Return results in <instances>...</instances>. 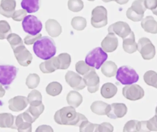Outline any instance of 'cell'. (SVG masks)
<instances>
[{"label":"cell","mask_w":157,"mask_h":132,"mask_svg":"<svg viewBox=\"0 0 157 132\" xmlns=\"http://www.w3.org/2000/svg\"><path fill=\"white\" fill-rule=\"evenodd\" d=\"M33 51L37 57L44 60L52 58L57 51L54 40L48 36L41 37L34 43Z\"/></svg>","instance_id":"2"},{"label":"cell","mask_w":157,"mask_h":132,"mask_svg":"<svg viewBox=\"0 0 157 132\" xmlns=\"http://www.w3.org/2000/svg\"><path fill=\"white\" fill-rule=\"evenodd\" d=\"M46 31L52 37H57L61 34L62 28L59 23L53 19L47 20L45 24Z\"/></svg>","instance_id":"18"},{"label":"cell","mask_w":157,"mask_h":132,"mask_svg":"<svg viewBox=\"0 0 157 132\" xmlns=\"http://www.w3.org/2000/svg\"><path fill=\"white\" fill-rule=\"evenodd\" d=\"M91 68L92 67H90L83 61H79L75 65L76 71L78 74L82 75H85L91 70Z\"/></svg>","instance_id":"42"},{"label":"cell","mask_w":157,"mask_h":132,"mask_svg":"<svg viewBox=\"0 0 157 132\" xmlns=\"http://www.w3.org/2000/svg\"><path fill=\"white\" fill-rule=\"evenodd\" d=\"M144 5L146 9L154 10L157 6V0H145Z\"/></svg>","instance_id":"48"},{"label":"cell","mask_w":157,"mask_h":132,"mask_svg":"<svg viewBox=\"0 0 157 132\" xmlns=\"http://www.w3.org/2000/svg\"><path fill=\"white\" fill-rule=\"evenodd\" d=\"M131 7L136 13L140 15H144L147 9L144 0H136L132 3Z\"/></svg>","instance_id":"40"},{"label":"cell","mask_w":157,"mask_h":132,"mask_svg":"<svg viewBox=\"0 0 157 132\" xmlns=\"http://www.w3.org/2000/svg\"><path fill=\"white\" fill-rule=\"evenodd\" d=\"M40 69L44 74H50L59 69L56 57L47 60L40 63Z\"/></svg>","instance_id":"22"},{"label":"cell","mask_w":157,"mask_h":132,"mask_svg":"<svg viewBox=\"0 0 157 132\" xmlns=\"http://www.w3.org/2000/svg\"><path fill=\"white\" fill-rule=\"evenodd\" d=\"M118 67L116 64L112 61L106 62L101 68V72L103 75L108 77L114 76L117 73Z\"/></svg>","instance_id":"27"},{"label":"cell","mask_w":157,"mask_h":132,"mask_svg":"<svg viewBox=\"0 0 157 132\" xmlns=\"http://www.w3.org/2000/svg\"><path fill=\"white\" fill-rule=\"evenodd\" d=\"M17 68L13 65H0V84L7 86L16 77Z\"/></svg>","instance_id":"8"},{"label":"cell","mask_w":157,"mask_h":132,"mask_svg":"<svg viewBox=\"0 0 157 132\" xmlns=\"http://www.w3.org/2000/svg\"><path fill=\"white\" fill-rule=\"evenodd\" d=\"M69 10L73 12H80L84 7V3L82 0H69L68 3Z\"/></svg>","instance_id":"41"},{"label":"cell","mask_w":157,"mask_h":132,"mask_svg":"<svg viewBox=\"0 0 157 132\" xmlns=\"http://www.w3.org/2000/svg\"><path fill=\"white\" fill-rule=\"evenodd\" d=\"M155 113H156V114H157V106L156 108Z\"/></svg>","instance_id":"54"},{"label":"cell","mask_w":157,"mask_h":132,"mask_svg":"<svg viewBox=\"0 0 157 132\" xmlns=\"http://www.w3.org/2000/svg\"><path fill=\"white\" fill-rule=\"evenodd\" d=\"M36 132H53V130L50 126L43 125L39 126L36 130Z\"/></svg>","instance_id":"49"},{"label":"cell","mask_w":157,"mask_h":132,"mask_svg":"<svg viewBox=\"0 0 157 132\" xmlns=\"http://www.w3.org/2000/svg\"><path fill=\"white\" fill-rule=\"evenodd\" d=\"M9 109L15 112L24 110L28 105L27 98L23 96H17L8 101Z\"/></svg>","instance_id":"15"},{"label":"cell","mask_w":157,"mask_h":132,"mask_svg":"<svg viewBox=\"0 0 157 132\" xmlns=\"http://www.w3.org/2000/svg\"><path fill=\"white\" fill-rule=\"evenodd\" d=\"M16 128L18 132H31L32 131V123L27 121L22 116V114H19L16 117Z\"/></svg>","instance_id":"23"},{"label":"cell","mask_w":157,"mask_h":132,"mask_svg":"<svg viewBox=\"0 0 157 132\" xmlns=\"http://www.w3.org/2000/svg\"><path fill=\"white\" fill-rule=\"evenodd\" d=\"M144 81L147 85L157 89V73L153 70H149L145 73Z\"/></svg>","instance_id":"33"},{"label":"cell","mask_w":157,"mask_h":132,"mask_svg":"<svg viewBox=\"0 0 157 132\" xmlns=\"http://www.w3.org/2000/svg\"><path fill=\"white\" fill-rule=\"evenodd\" d=\"M27 99L30 106H37L42 104V95L38 90H32L29 94Z\"/></svg>","instance_id":"31"},{"label":"cell","mask_w":157,"mask_h":132,"mask_svg":"<svg viewBox=\"0 0 157 132\" xmlns=\"http://www.w3.org/2000/svg\"><path fill=\"white\" fill-rule=\"evenodd\" d=\"M108 31L124 39L129 36L132 31L130 26L126 22L119 21L111 25L108 28Z\"/></svg>","instance_id":"13"},{"label":"cell","mask_w":157,"mask_h":132,"mask_svg":"<svg viewBox=\"0 0 157 132\" xmlns=\"http://www.w3.org/2000/svg\"><path fill=\"white\" fill-rule=\"evenodd\" d=\"M89 1H91V2H93V1H95V0H88Z\"/></svg>","instance_id":"55"},{"label":"cell","mask_w":157,"mask_h":132,"mask_svg":"<svg viewBox=\"0 0 157 132\" xmlns=\"http://www.w3.org/2000/svg\"><path fill=\"white\" fill-rule=\"evenodd\" d=\"M123 39V48L125 52L129 54H132L137 50V44L135 40L134 33L132 31L129 36Z\"/></svg>","instance_id":"19"},{"label":"cell","mask_w":157,"mask_h":132,"mask_svg":"<svg viewBox=\"0 0 157 132\" xmlns=\"http://www.w3.org/2000/svg\"><path fill=\"white\" fill-rule=\"evenodd\" d=\"M116 79L123 85H130L136 83L139 76L132 67L123 66L117 70Z\"/></svg>","instance_id":"3"},{"label":"cell","mask_w":157,"mask_h":132,"mask_svg":"<svg viewBox=\"0 0 157 132\" xmlns=\"http://www.w3.org/2000/svg\"><path fill=\"white\" fill-rule=\"evenodd\" d=\"M59 69L66 70L69 68L71 62V58L70 54L67 53H61L56 57Z\"/></svg>","instance_id":"29"},{"label":"cell","mask_w":157,"mask_h":132,"mask_svg":"<svg viewBox=\"0 0 157 132\" xmlns=\"http://www.w3.org/2000/svg\"><path fill=\"white\" fill-rule=\"evenodd\" d=\"M72 26L75 30L82 31L86 26L87 22L86 18L82 17H75L71 21Z\"/></svg>","instance_id":"35"},{"label":"cell","mask_w":157,"mask_h":132,"mask_svg":"<svg viewBox=\"0 0 157 132\" xmlns=\"http://www.w3.org/2000/svg\"><path fill=\"white\" fill-rule=\"evenodd\" d=\"M98 124H94L89 122L88 120L83 122L79 126L80 132H97Z\"/></svg>","instance_id":"39"},{"label":"cell","mask_w":157,"mask_h":132,"mask_svg":"<svg viewBox=\"0 0 157 132\" xmlns=\"http://www.w3.org/2000/svg\"><path fill=\"white\" fill-rule=\"evenodd\" d=\"M16 116L11 113H3L0 114V128H11L16 129L15 126Z\"/></svg>","instance_id":"21"},{"label":"cell","mask_w":157,"mask_h":132,"mask_svg":"<svg viewBox=\"0 0 157 132\" xmlns=\"http://www.w3.org/2000/svg\"><path fill=\"white\" fill-rule=\"evenodd\" d=\"M27 15V12L24 9H19L15 11L12 15L13 20L15 21H21L24 19Z\"/></svg>","instance_id":"44"},{"label":"cell","mask_w":157,"mask_h":132,"mask_svg":"<svg viewBox=\"0 0 157 132\" xmlns=\"http://www.w3.org/2000/svg\"><path fill=\"white\" fill-rule=\"evenodd\" d=\"M91 25L96 28H101L108 24L107 9L102 6H96L92 11Z\"/></svg>","instance_id":"6"},{"label":"cell","mask_w":157,"mask_h":132,"mask_svg":"<svg viewBox=\"0 0 157 132\" xmlns=\"http://www.w3.org/2000/svg\"><path fill=\"white\" fill-rule=\"evenodd\" d=\"M118 43V39L115 34L109 33L101 42V47L106 52H113L117 49Z\"/></svg>","instance_id":"16"},{"label":"cell","mask_w":157,"mask_h":132,"mask_svg":"<svg viewBox=\"0 0 157 132\" xmlns=\"http://www.w3.org/2000/svg\"><path fill=\"white\" fill-rule=\"evenodd\" d=\"M87 119L83 114L77 112L75 108L66 107L58 110L54 115L55 122L60 125L79 127Z\"/></svg>","instance_id":"1"},{"label":"cell","mask_w":157,"mask_h":132,"mask_svg":"<svg viewBox=\"0 0 157 132\" xmlns=\"http://www.w3.org/2000/svg\"><path fill=\"white\" fill-rule=\"evenodd\" d=\"M113 131V127L109 123H103L98 124L97 132H112Z\"/></svg>","instance_id":"45"},{"label":"cell","mask_w":157,"mask_h":132,"mask_svg":"<svg viewBox=\"0 0 157 132\" xmlns=\"http://www.w3.org/2000/svg\"><path fill=\"white\" fill-rule=\"evenodd\" d=\"M40 77L36 74H30L26 80V85L29 89L36 88L39 85Z\"/></svg>","instance_id":"36"},{"label":"cell","mask_w":157,"mask_h":132,"mask_svg":"<svg viewBox=\"0 0 157 132\" xmlns=\"http://www.w3.org/2000/svg\"><path fill=\"white\" fill-rule=\"evenodd\" d=\"M123 132H141V121L135 120L129 121L125 123Z\"/></svg>","instance_id":"34"},{"label":"cell","mask_w":157,"mask_h":132,"mask_svg":"<svg viewBox=\"0 0 157 132\" xmlns=\"http://www.w3.org/2000/svg\"><path fill=\"white\" fill-rule=\"evenodd\" d=\"M42 35L41 34H38L36 36L28 35L24 39L25 44L27 45H31L34 44L41 37Z\"/></svg>","instance_id":"47"},{"label":"cell","mask_w":157,"mask_h":132,"mask_svg":"<svg viewBox=\"0 0 157 132\" xmlns=\"http://www.w3.org/2000/svg\"><path fill=\"white\" fill-rule=\"evenodd\" d=\"M129 0H115V2L118 4H119L120 5H124L125 4L127 3Z\"/></svg>","instance_id":"51"},{"label":"cell","mask_w":157,"mask_h":132,"mask_svg":"<svg viewBox=\"0 0 157 132\" xmlns=\"http://www.w3.org/2000/svg\"><path fill=\"white\" fill-rule=\"evenodd\" d=\"M118 91L117 87L111 83L104 84L101 89V94L104 98L109 99L115 96Z\"/></svg>","instance_id":"24"},{"label":"cell","mask_w":157,"mask_h":132,"mask_svg":"<svg viewBox=\"0 0 157 132\" xmlns=\"http://www.w3.org/2000/svg\"><path fill=\"white\" fill-rule=\"evenodd\" d=\"M11 27L7 21L5 20L0 21V40L7 38L9 34H11Z\"/></svg>","instance_id":"38"},{"label":"cell","mask_w":157,"mask_h":132,"mask_svg":"<svg viewBox=\"0 0 157 132\" xmlns=\"http://www.w3.org/2000/svg\"><path fill=\"white\" fill-rule=\"evenodd\" d=\"M127 112V107L123 103H115L109 105L107 115L110 119H116L124 117Z\"/></svg>","instance_id":"14"},{"label":"cell","mask_w":157,"mask_h":132,"mask_svg":"<svg viewBox=\"0 0 157 132\" xmlns=\"http://www.w3.org/2000/svg\"><path fill=\"white\" fill-rule=\"evenodd\" d=\"M137 50L141 53L143 59L147 60L152 59L155 56V46L147 38L143 37L138 40Z\"/></svg>","instance_id":"7"},{"label":"cell","mask_w":157,"mask_h":132,"mask_svg":"<svg viewBox=\"0 0 157 132\" xmlns=\"http://www.w3.org/2000/svg\"><path fill=\"white\" fill-rule=\"evenodd\" d=\"M152 12H153V13L155 15L157 16V6L155 8L154 10H152Z\"/></svg>","instance_id":"52"},{"label":"cell","mask_w":157,"mask_h":132,"mask_svg":"<svg viewBox=\"0 0 157 132\" xmlns=\"http://www.w3.org/2000/svg\"><path fill=\"white\" fill-rule=\"evenodd\" d=\"M104 2H112V1H114L115 0H102Z\"/></svg>","instance_id":"53"},{"label":"cell","mask_w":157,"mask_h":132,"mask_svg":"<svg viewBox=\"0 0 157 132\" xmlns=\"http://www.w3.org/2000/svg\"><path fill=\"white\" fill-rule=\"evenodd\" d=\"M6 39L13 50L19 46L24 45L22 38L17 34L15 33H11L9 34Z\"/></svg>","instance_id":"37"},{"label":"cell","mask_w":157,"mask_h":132,"mask_svg":"<svg viewBox=\"0 0 157 132\" xmlns=\"http://www.w3.org/2000/svg\"><path fill=\"white\" fill-rule=\"evenodd\" d=\"M84 82L87 86V89L90 93H94L98 91L99 88L100 78L94 68L84 75Z\"/></svg>","instance_id":"11"},{"label":"cell","mask_w":157,"mask_h":132,"mask_svg":"<svg viewBox=\"0 0 157 132\" xmlns=\"http://www.w3.org/2000/svg\"><path fill=\"white\" fill-rule=\"evenodd\" d=\"M5 90L2 86V85H0V98L3 97L5 94Z\"/></svg>","instance_id":"50"},{"label":"cell","mask_w":157,"mask_h":132,"mask_svg":"<svg viewBox=\"0 0 157 132\" xmlns=\"http://www.w3.org/2000/svg\"><path fill=\"white\" fill-rule=\"evenodd\" d=\"M66 100L69 105L75 108L78 107L82 103L83 97L78 92L71 91L68 93Z\"/></svg>","instance_id":"26"},{"label":"cell","mask_w":157,"mask_h":132,"mask_svg":"<svg viewBox=\"0 0 157 132\" xmlns=\"http://www.w3.org/2000/svg\"><path fill=\"white\" fill-rule=\"evenodd\" d=\"M147 127L150 131H157V115L147 121Z\"/></svg>","instance_id":"46"},{"label":"cell","mask_w":157,"mask_h":132,"mask_svg":"<svg viewBox=\"0 0 157 132\" xmlns=\"http://www.w3.org/2000/svg\"><path fill=\"white\" fill-rule=\"evenodd\" d=\"M108 58L107 53L101 48H95L86 56L85 62L90 67L99 69Z\"/></svg>","instance_id":"4"},{"label":"cell","mask_w":157,"mask_h":132,"mask_svg":"<svg viewBox=\"0 0 157 132\" xmlns=\"http://www.w3.org/2000/svg\"><path fill=\"white\" fill-rule=\"evenodd\" d=\"M122 94L126 99L136 101L143 98L145 93L144 89L140 85L132 84L123 88Z\"/></svg>","instance_id":"9"},{"label":"cell","mask_w":157,"mask_h":132,"mask_svg":"<svg viewBox=\"0 0 157 132\" xmlns=\"http://www.w3.org/2000/svg\"><path fill=\"white\" fill-rule=\"evenodd\" d=\"M44 109L45 107L43 104H41L37 106H30L25 111L32 119L33 122H35L36 120L43 113Z\"/></svg>","instance_id":"30"},{"label":"cell","mask_w":157,"mask_h":132,"mask_svg":"<svg viewBox=\"0 0 157 132\" xmlns=\"http://www.w3.org/2000/svg\"><path fill=\"white\" fill-rule=\"evenodd\" d=\"M22 27L26 33L32 36H36L42 30V24L36 17L29 15L23 19Z\"/></svg>","instance_id":"5"},{"label":"cell","mask_w":157,"mask_h":132,"mask_svg":"<svg viewBox=\"0 0 157 132\" xmlns=\"http://www.w3.org/2000/svg\"><path fill=\"white\" fill-rule=\"evenodd\" d=\"M21 6L29 13H36L39 10L40 0H22Z\"/></svg>","instance_id":"25"},{"label":"cell","mask_w":157,"mask_h":132,"mask_svg":"<svg viewBox=\"0 0 157 132\" xmlns=\"http://www.w3.org/2000/svg\"><path fill=\"white\" fill-rule=\"evenodd\" d=\"M109 104L102 101H96L90 106L91 111L98 115H105L107 114Z\"/></svg>","instance_id":"28"},{"label":"cell","mask_w":157,"mask_h":132,"mask_svg":"<svg viewBox=\"0 0 157 132\" xmlns=\"http://www.w3.org/2000/svg\"><path fill=\"white\" fill-rule=\"evenodd\" d=\"M13 51L17 62L21 66H27L32 62V54L27 49L25 45L19 46Z\"/></svg>","instance_id":"10"},{"label":"cell","mask_w":157,"mask_h":132,"mask_svg":"<svg viewBox=\"0 0 157 132\" xmlns=\"http://www.w3.org/2000/svg\"><path fill=\"white\" fill-rule=\"evenodd\" d=\"M15 0H2L0 4V14L7 18L12 17L15 10Z\"/></svg>","instance_id":"17"},{"label":"cell","mask_w":157,"mask_h":132,"mask_svg":"<svg viewBox=\"0 0 157 132\" xmlns=\"http://www.w3.org/2000/svg\"><path fill=\"white\" fill-rule=\"evenodd\" d=\"M63 87L59 82H53L50 83L46 88L47 94L52 96H56L61 93Z\"/></svg>","instance_id":"32"},{"label":"cell","mask_w":157,"mask_h":132,"mask_svg":"<svg viewBox=\"0 0 157 132\" xmlns=\"http://www.w3.org/2000/svg\"><path fill=\"white\" fill-rule=\"evenodd\" d=\"M126 16L127 18L134 22H139L143 19L144 15H140L136 13L131 7H130L126 12Z\"/></svg>","instance_id":"43"},{"label":"cell","mask_w":157,"mask_h":132,"mask_svg":"<svg viewBox=\"0 0 157 132\" xmlns=\"http://www.w3.org/2000/svg\"><path fill=\"white\" fill-rule=\"evenodd\" d=\"M65 78L67 84L75 90H82L86 87L83 78L73 71H68L65 75Z\"/></svg>","instance_id":"12"},{"label":"cell","mask_w":157,"mask_h":132,"mask_svg":"<svg viewBox=\"0 0 157 132\" xmlns=\"http://www.w3.org/2000/svg\"><path fill=\"white\" fill-rule=\"evenodd\" d=\"M141 26L147 33L157 34V22L152 16H147L144 18L142 20Z\"/></svg>","instance_id":"20"}]
</instances>
